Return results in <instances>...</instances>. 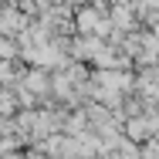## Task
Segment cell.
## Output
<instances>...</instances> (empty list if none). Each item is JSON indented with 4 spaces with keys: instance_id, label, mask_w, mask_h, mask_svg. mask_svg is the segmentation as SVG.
<instances>
[{
    "instance_id": "6",
    "label": "cell",
    "mask_w": 159,
    "mask_h": 159,
    "mask_svg": "<svg viewBox=\"0 0 159 159\" xmlns=\"http://www.w3.org/2000/svg\"><path fill=\"white\" fill-rule=\"evenodd\" d=\"M119 3H125V0H115V7H119Z\"/></svg>"
},
{
    "instance_id": "2",
    "label": "cell",
    "mask_w": 159,
    "mask_h": 159,
    "mask_svg": "<svg viewBox=\"0 0 159 159\" xmlns=\"http://www.w3.org/2000/svg\"><path fill=\"white\" fill-rule=\"evenodd\" d=\"M20 88H27L34 98L51 95V75H44L41 68H34V71H24V78H20Z\"/></svg>"
},
{
    "instance_id": "5",
    "label": "cell",
    "mask_w": 159,
    "mask_h": 159,
    "mask_svg": "<svg viewBox=\"0 0 159 159\" xmlns=\"http://www.w3.org/2000/svg\"><path fill=\"white\" fill-rule=\"evenodd\" d=\"M17 54H20L17 41H14V37H0V61H14Z\"/></svg>"
},
{
    "instance_id": "1",
    "label": "cell",
    "mask_w": 159,
    "mask_h": 159,
    "mask_svg": "<svg viewBox=\"0 0 159 159\" xmlns=\"http://www.w3.org/2000/svg\"><path fill=\"white\" fill-rule=\"evenodd\" d=\"M27 27H31V24H27V17L20 14V7H17L14 0L0 7V37H10V34H24Z\"/></svg>"
},
{
    "instance_id": "3",
    "label": "cell",
    "mask_w": 159,
    "mask_h": 159,
    "mask_svg": "<svg viewBox=\"0 0 159 159\" xmlns=\"http://www.w3.org/2000/svg\"><path fill=\"white\" fill-rule=\"evenodd\" d=\"M108 20H112V27H115V37L122 41V37H125V31L135 24V14H132V7H129V3H119V7H112Z\"/></svg>"
},
{
    "instance_id": "4",
    "label": "cell",
    "mask_w": 159,
    "mask_h": 159,
    "mask_svg": "<svg viewBox=\"0 0 159 159\" xmlns=\"http://www.w3.org/2000/svg\"><path fill=\"white\" fill-rule=\"evenodd\" d=\"M20 78H24V71H17L14 61H0V85H10V81L20 85Z\"/></svg>"
}]
</instances>
